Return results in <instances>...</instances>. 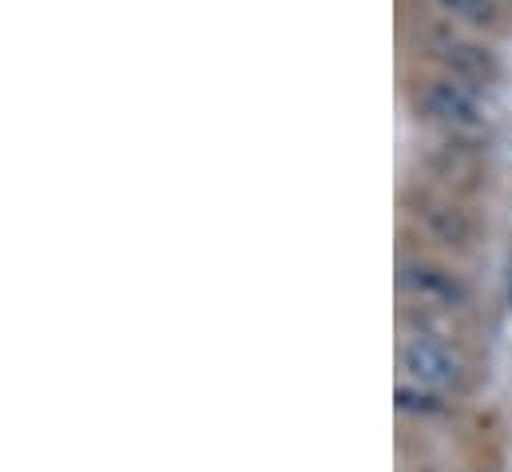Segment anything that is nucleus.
I'll list each match as a JSON object with an SVG mask.
<instances>
[{
    "mask_svg": "<svg viewBox=\"0 0 512 472\" xmlns=\"http://www.w3.org/2000/svg\"><path fill=\"white\" fill-rule=\"evenodd\" d=\"M417 104L425 108V116L441 119V123H449V127H465V131L481 127L477 96H473L469 84L457 80V76H449V80H429V84L421 88Z\"/></svg>",
    "mask_w": 512,
    "mask_h": 472,
    "instance_id": "obj_1",
    "label": "nucleus"
},
{
    "mask_svg": "<svg viewBox=\"0 0 512 472\" xmlns=\"http://www.w3.org/2000/svg\"><path fill=\"white\" fill-rule=\"evenodd\" d=\"M401 369L413 381L433 385V389H445V385H453L461 377V365L445 354L437 342H429V338H409L401 346Z\"/></svg>",
    "mask_w": 512,
    "mask_h": 472,
    "instance_id": "obj_2",
    "label": "nucleus"
},
{
    "mask_svg": "<svg viewBox=\"0 0 512 472\" xmlns=\"http://www.w3.org/2000/svg\"><path fill=\"white\" fill-rule=\"evenodd\" d=\"M437 56H441V60L449 64V72H453L457 80H465V84H493V76H497L493 52L481 48V44H473V40L445 36V40L437 44Z\"/></svg>",
    "mask_w": 512,
    "mask_h": 472,
    "instance_id": "obj_3",
    "label": "nucleus"
},
{
    "mask_svg": "<svg viewBox=\"0 0 512 472\" xmlns=\"http://www.w3.org/2000/svg\"><path fill=\"white\" fill-rule=\"evenodd\" d=\"M445 16L465 20L473 28H493L501 20V0H433Z\"/></svg>",
    "mask_w": 512,
    "mask_h": 472,
    "instance_id": "obj_4",
    "label": "nucleus"
},
{
    "mask_svg": "<svg viewBox=\"0 0 512 472\" xmlns=\"http://www.w3.org/2000/svg\"><path fill=\"white\" fill-rule=\"evenodd\" d=\"M409 282H413L417 290L425 286V290H441V294H453V286H449V282H445L437 270H425V278H409Z\"/></svg>",
    "mask_w": 512,
    "mask_h": 472,
    "instance_id": "obj_5",
    "label": "nucleus"
}]
</instances>
